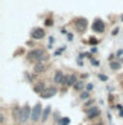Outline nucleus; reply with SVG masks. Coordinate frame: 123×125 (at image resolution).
Here are the masks:
<instances>
[{
    "label": "nucleus",
    "mask_w": 123,
    "mask_h": 125,
    "mask_svg": "<svg viewBox=\"0 0 123 125\" xmlns=\"http://www.w3.org/2000/svg\"><path fill=\"white\" fill-rule=\"evenodd\" d=\"M27 57H29L30 61L38 62V64H40L41 61H44V60H46V52L43 51V49H32V51L29 52Z\"/></svg>",
    "instance_id": "nucleus-1"
},
{
    "label": "nucleus",
    "mask_w": 123,
    "mask_h": 125,
    "mask_svg": "<svg viewBox=\"0 0 123 125\" xmlns=\"http://www.w3.org/2000/svg\"><path fill=\"white\" fill-rule=\"evenodd\" d=\"M87 24H88V21H87V18H84V17L76 18V20H75V28H76L78 32H84V31H87Z\"/></svg>",
    "instance_id": "nucleus-2"
},
{
    "label": "nucleus",
    "mask_w": 123,
    "mask_h": 125,
    "mask_svg": "<svg viewBox=\"0 0 123 125\" xmlns=\"http://www.w3.org/2000/svg\"><path fill=\"white\" fill-rule=\"evenodd\" d=\"M103 29H105V21L102 18H96L93 21V31L97 34H100V32H103Z\"/></svg>",
    "instance_id": "nucleus-3"
},
{
    "label": "nucleus",
    "mask_w": 123,
    "mask_h": 125,
    "mask_svg": "<svg viewBox=\"0 0 123 125\" xmlns=\"http://www.w3.org/2000/svg\"><path fill=\"white\" fill-rule=\"evenodd\" d=\"M30 108H29V105H24V107L20 110V122H26L29 119V116H30Z\"/></svg>",
    "instance_id": "nucleus-4"
},
{
    "label": "nucleus",
    "mask_w": 123,
    "mask_h": 125,
    "mask_svg": "<svg viewBox=\"0 0 123 125\" xmlns=\"http://www.w3.org/2000/svg\"><path fill=\"white\" fill-rule=\"evenodd\" d=\"M44 29H40V28H35L32 29V32H30V37H32L34 40H41V38H44Z\"/></svg>",
    "instance_id": "nucleus-5"
},
{
    "label": "nucleus",
    "mask_w": 123,
    "mask_h": 125,
    "mask_svg": "<svg viewBox=\"0 0 123 125\" xmlns=\"http://www.w3.org/2000/svg\"><path fill=\"white\" fill-rule=\"evenodd\" d=\"M41 115V104H36L35 107L32 108V113H30V117H32V121H38Z\"/></svg>",
    "instance_id": "nucleus-6"
},
{
    "label": "nucleus",
    "mask_w": 123,
    "mask_h": 125,
    "mask_svg": "<svg viewBox=\"0 0 123 125\" xmlns=\"http://www.w3.org/2000/svg\"><path fill=\"white\" fill-rule=\"evenodd\" d=\"M55 95H56V89H53V87H50V89H47L46 92L41 93V96L44 98V99H49V98H52V96H55Z\"/></svg>",
    "instance_id": "nucleus-7"
},
{
    "label": "nucleus",
    "mask_w": 123,
    "mask_h": 125,
    "mask_svg": "<svg viewBox=\"0 0 123 125\" xmlns=\"http://www.w3.org/2000/svg\"><path fill=\"white\" fill-rule=\"evenodd\" d=\"M64 84L65 85H75L76 84V76L75 75H67L64 78Z\"/></svg>",
    "instance_id": "nucleus-8"
},
{
    "label": "nucleus",
    "mask_w": 123,
    "mask_h": 125,
    "mask_svg": "<svg viewBox=\"0 0 123 125\" xmlns=\"http://www.w3.org/2000/svg\"><path fill=\"white\" fill-rule=\"evenodd\" d=\"M64 75H62V72H61V70H56V73H55V76H53V81H55V83H64Z\"/></svg>",
    "instance_id": "nucleus-9"
},
{
    "label": "nucleus",
    "mask_w": 123,
    "mask_h": 125,
    "mask_svg": "<svg viewBox=\"0 0 123 125\" xmlns=\"http://www.w3.org/2000/svg\"><path fill=\"white\" fill-rule=\"evenodd\" d=\"M99 115H100V110L97 108V107H94V108L88 110V117H90V119H93V117H97Z\"/></svg>",
    "instance_id": "nucleus-10"
},
{
    "label": "nucleus",
    "mask_w": 123,
    "mask_h": 125,
    "mask_svg": "<svg viewBox=\"0 0 123 125\" xmlns=\"http://www.w3.org/2000/svg\"><path fill=\"white\" fill-rule=\"evenodd\" d=\"M44 87H46V84H44V83H38V84H35L34 90H35L36 93H43V90H44Z\"/></svg>",
    "instance_id": "nucleus-11"
},
{
    "label": "nucleus",
    "mask_w": 123,
    "mask_h": 125,
    "mask_svg": "<svg viewBox=\"0 0 123 125\" xmlns=\"http://www.w3.org/2000/svg\"><path fill=\"white\" fill-rule=\"evenodd\" d=\"M49 115H50V107H46L44 111H43V116H41V117H43V121H46L47 117H49Z\"/></svg>",
    "instance_id": "nucleus-12"
},
{
    "label": "nucleus",
    "mask_w": 123,
    "mask_h": 125,
    "mask_svg": "<svg viewBox=\"0 0 123 125\" xmlns=\"http://www.w3.org/2000/svg\"><path fill=\"white\" fill-rule=\"evenodd\" d=\"M69 124H70V119H69V117H62V119L58 122V125H69Z\"/></svg>",
    "instance_id": "nucleus-13"
},
{
    "label": "nucleus",
    "mask_w": 123,
    "mask_h": 125,
    "mask_svg": "<svg viewBox=\"0 0 123 125\" xmlns=\"http://www.w3.org/2000/svg\"><path fill=\"white\" fill-rule=\"evenodd\" d=\"M43 70H46V66H43L41 62H40V64L35 67V72H36V73H40V72H43Z\"/></svg>",
    "instance_id": "nucleus-14"
},
{
    "label": "nucleus",
    "mask_w": 123,
    "mask_h": 125,
    "mask_svg": "<svg viewBox=\"0 0 123 125\" xmlns=\"http://www.w3.org/2000/svg\"><path fill=\"white\" fill-rule=\"evenodd\" d=\"M82 87H84V83H82V81H76V84H75V89H76V90H81Z\"/></svg>",
    "instance_id": "nucleus-15"
},
{
    "label": "nucleus",
    "mask_w": 123,
    "mask_h": 125,
    "mask_svg": "<svg viewBox=\"0 0 123 125\" xmlns=\"http://www.w3.org/2000/svg\"><path fill=\"white\" fill-rule=\"evenodd\" d=\"M88 43H90V44H94V46H96L97 43H99V40H97V38H94V37H91V38L88 40Z\"/></svg>",
    "instance_id": "nucleus-16"
},
{
    "label": "nucleus",
    "mask_w": 123,
    "mask_h": 125,
    "mask_svg": "<svg viewBox=\"0 0 123 125\" xmlns=\"http://www.w3.org/2000/svg\"><path fill=\"white\" fill-rule=\"evenodd\" d=\"M111 69H113V70H117V69H120V62H111Z\"/></svg>",
    "instance_id": "nucleus-17"
},
{
    "label": "nucleus",
    "mask_w": 123,
    "mask_h": 125,
    "mask_svg": "<svg viewBox=\"0 0 123 125\" xmlns=\"http://www.w3.org/2000/svg\"><path fill=\"white\" fill-rule=\"evenodd\" d=\"M99 79H100V81H106L108 76H106V75H103V73H100V75H99Z\"/></svg>",
    "instance_id": "nucleus-18"
},
{
    "label": "nucleus",
    "mask_w": 123,
    "mask_h": 125,
    "mask_svg": "<svg viewBox=\"0 0 123 125\" xmlns=\"http://www.w3.org/2000/svg\"><path fill=\"white\" fill-rule=\"evenodd\" d=\"M85 89H87V92H91V90L94 89V85H93V84H87V87H85Z\"/></svg>",
    "instance_id": "nucleus-19"
},
{
    "label": "nucleus",
    "mask_w": 123,
    "mask_h": 125,
    "mask_svg": "<svg viewBox=\"0 0 123 125\" xmlns=\"http://www.w3.org/2000/svg\"><path fill=\"white\" fill-rule=\"evenodd\" d=\"M64 49H65L64 46H62V47H59V49H58V51H56V52H55V55H61V52H62V51H64Z\"/></svg>",
    "instance_id": "nucleus-20"
},
{
    "label": "nucleus",
    "mask_w": 123,
    "mask_h": 125,
    "mask_svg": "<svg viewBox=\"0 0 123 125\" xmlns=\"http://www.w3.org/2000/svg\"><path fill=\"white\" fill-rule=\"evenodd\" d=\"M91 64H93V66H99V61H97V60H93V58H91Z\"/></svg>",
    "instance_id": "nucleus-21"
},
{
    "label": "nucleus",
    "mask_w": 123,
    "mask_h": 125,
    "mask_svg": "<svg viewBox=\"0 0 123 125\" xmlns=\"http://www.w3.org/2000/svg\"><path fill=\"white\" fill-rule=\"evenodd\" d=\"M117 110L120 111V116H123V107L122 105H117Z\"/></svg>",
    "instance_id": "nucleus-22"
},
{
    "label": "nucleus",
    "mask_w": 123,
    "mask_h": 125,
    "mask_svg": "<svg viewBox=\"0 0 123 125\" xmlns=\"http://www.w3.org/2000/svg\"><path fill=\"white\" fill-rule=\"evenodd\" d=\"M52 23H53V21H52V18H47V20H46V24H47V26H50Z\"/></svg>",
    "instance_id": "nucleus-23"
},
{
    "label": "nucleus",
    "mask_w": 123,
    "mask_h": 125,
    "mask_svg": "<svg viewBox=\"0 0 123 125\" xmlns=\"http://www.w3.org/2000/svg\"><path fill=\"white\" fill-rule=\"evenodd\" d=\"M87 96H88V93H82V95H81V98H82V99H85Z\"/></svg>",
    "instance_id": "nucleus-24"
},
{
    "label": "nucleus",
    "mask_w": 123,
    "mask_h": 125,
    "mask_svg": "<svg viewBox=\"0 0 123 125\" xmlns=\"http://www.w3.org/2000/svg\"><path fill=\"white\" fill-rule=\"evenodd\" d=\"M96 125H102V124H96Z\"/></svg>",
    "instance_id": "nucleus-25"
}]
</instances>
